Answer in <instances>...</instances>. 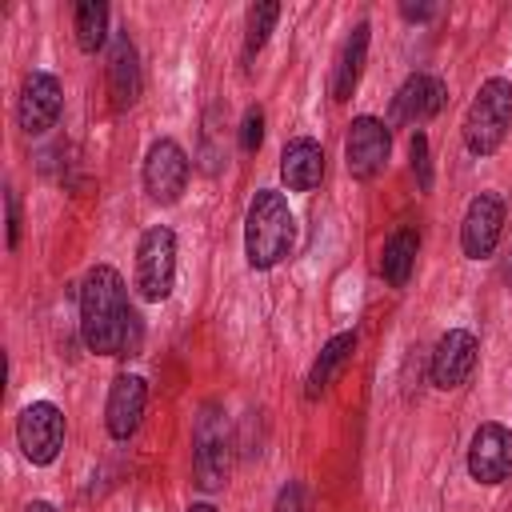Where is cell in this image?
<instances>
[{
  "instance_id": "6da1fadb",
  "label": "cell",
  "mask_w": 512,
  "mask_h": 512,
  "mask_svg": "<svg viewBox=\"0 0 512 512\" xmlns=\"http://www.w3.org/2000/svg\"><path fill=\"white\" fill-rule=\"evenodd\" d=\"M80 336L96 356H136L140 316L128 308L124 280L112 264H96L80 280Z\"/></svg>"
},
{
  "instance_id": "7a4b0ae2",
  "label": "cell",
  "mask_w": 512,
  "mask_h": 512,
  "mask_svg": "<svg viewBox=\"0 0 512 512\" xmlns=\"http://www.w3.org/2000/svg\"><path fill=\"white\" fill-rule=\"evenodd\" d=\"M292 236H296V220H292V208H288L284 192L260 188L252 196V204H248V216H244V256H248V268H256V272L276 268L292 252Z\"/></svg>"
},
{
  "instance_id": "3957f363",
  "label": "cell",
  "mask_w": 512,
  "mask_h": 512,
  "mask_svg": "<svg viewBox=\"0 0 512 512\" xmlns=\"http://www.w3.org/2000/svg\"><path fill=\"white\" fill-rule=\"evenodd\" d=\"M232 472V428H228V412L208 400L192 424V476L196 488L204 492H220L228 484Z\"/></svg>"
},
{
  "instance_id": "277c9868",
  "label": "cell",
  "mask_w": 512,
  "mask_h": 512,
  "mask_svg": "<svg viewBox=\"0 0 512 512\" xmlns=\"http://www.w3.org/2000/svg\"><path fill=\"white\" fill-rule=\"evenodd\" d=\"M512 128V84L504 76H488L464 112V148L472 156H492Z\"/></svg>"
},
{
  "instance_id": "5b68a950",
  "label": "cell",
  "mask_w": 512,
  "mask_h": 512,
  "mask_svg": "<svg viewBox=\"0 0 512 512\" xmlns=\"http://www.w3.org/2000/svg\"><path fill=\"white\" fill-rule=\"evenodd\" d=\"M172 284H176V236L172 228L156 224L136 244V288L144 300L160 304L172 296Z\"/></svg>"
},
{
  "instance_id": "8992f818",
  "label": "cell",
  "mask_w": 512,
  "mask_h": 512,
  "mask_svg": "<svg viewBox=\"0 0 512 512\" xmlns=\"http://www.w3.org/2000/svg\"><path fill=\"white\" fill-rule=\"evenodd\" d=\"M188 172H192L188 152L172 136H160V140L148 144L140 176H144V192H148L152 204H176L188 188Z\"/></svg>"
},
{
  "instance_id": "52a82bcc",
  "label": "cell",
  "mask_w": 512,
  "mask_h": 512,
  "mask_svg": "<svg viewBox=\"0 0 512 512\" xmlns=\"http://www.w3.org/2000/svg\"><path fill=\"white\" fill-rule=\"evenodd\" d=\"M16 444L28 464H52L64 448V412L52 400H32L16 416Z\"/></svg>"
},
{
  "instance_id": "ba28073f",
  "label": "cell",
  "mask_w": 512,
  "mask_h": 512,
  "mask_svg": "<svg viewBox=\"0 0 512 512\" xmlns=\"http://www.w3.org/2000/svg\"><path fill=\"white\" fill-rule=\"evenodd\" d=\"M388 152H392V132L384 120L376 116H356L348 124V136H344V164L352 172V180H376L388 164Z\"/></svg>"
},
{
  "instance_id": "9c48e42d",
  "label": "cell",
  "mask_w": 512,
  "mask_h": 512,
  "mask_svg": "<svg viewBox=\"0 0 512 512\" xmlns=\"http://www.w3.org/2000/svg\"><path fill=\"white\" fill-rule=\"evenodd\" d=\"M60 108H64V92H60V80L52 72H28L24 84H20V96H16V120L28 136H44L48 128H56L60 120Z\"/></svg>"
},
{
  "instance_id": "30bf717a",
  "label": "cell",
  "mask_w": 512,
  "mask_h": 512,
  "mask_svg": "<svg viewBox=\"0 0 512 512\" xmlns=\"http://www.w3.org/2000/svg\"><path fill=\"white\" fill-rule=\"evenodd\" d=\"M468 476L476 484H504L512 476V432L484 420L468 440Z\"/></svg>"
},
{
  "instance_id": "8fae6325",
  "label": "cell",
  "mask_w": 512,
  "mask_h": 512,
  "mask_svg": "<svg viewBox=\"0 0 512 512\" xmlns=\"http://www.w3.org/2000/svg\"><path fill=\"white\" fill-rule=\"evenodd\" d=\"M504 232V200L496 192H480L468 200L464 208V224H460V248L468 260H484L496 252Z\"/></svg>"
},
{
  "instance_id": "7c38bea8",
  "label": "cell",
  "mask_w": 512,
  "mask_h": 512,
  "mask_svg": "<svg viewBox=\"0 0 512 512\" xmlns=\"http://www.w3.org/2000/svg\"><path fill=\"white\" fill-rule=\"evenodd\" d=\"M476 352H480V340L468 332V328H448L436 348H432V360H428V376L440 392L448 388H460L472 368H476Z\"/></svg>"
},
{
  "instance_id": "4fadbf2b",
  "label": "cell",
  "mask_w": 512,
  "mask_h": 512,
  "mask_svg": "<svg viewBox=\"0 0 512 512\" xmlns=\"http://www.w3.org/2000/svg\"><path fill=\"white\" fill-rule=\"evenodd\" d=\"M144 404H148V384L132 372H120L108 388V404H104V428L112 440H128L136 436L140 420H144Z\"/></svg>"
},
{
  "instance_id": "5bb4252c",
  "label": "cell",
  "mask_w": 512,
  "mask_h": 512,
  "mask_svg": "<svg viewBox=\"0 0 512 512\" xmlns=\"http://www.w3.org/2000/svg\"><path fill=\"white\" fill-rule=\"evenodd\" d=\"M444 100H448V88H444L440 76L412 72L400 84V92L392 96V120L396 124H424V120H432L444 108Z\"/></svg>"
},
{
  "instance_id": "9a60e30c",
  "label": "cell",
  "mask_w": 512,
  "mask_h": 512,
  "mask_svg": "<svg viewBox=\"0 0 512 512\" xmlns=\"http://www.w3.org/2000/svg\"><path fill=\"white\" fill-rule=\"evenodd\" d=\"M144 76H140V56L136 44L128 40V32H116L108 44V96L116 112H128L140 100Z\"/></svg>"
},
{
  "instance_id": "2e32d148",
  "label": "cell",
  "mask_w": 512,
  "mask_h": 512,
  "mask_svg": "<svg viewBox=\"0 0 512 512\" xmlns=\"http://www.w3.org/2000/svg\"><path fill=\"white\" fill-rule=\"evenodd\" d=\"M280 180L288 192H312L324 180V148L312 136H296L280 152Z\"/></svg>"
},
{
  "instance_id": "e0dca14e",
  "label": "cell",
  "mask_w": 512,
  "mask_h": 512,
  "mask_svg": "<svg viewBox=\"0 0 512 512\" xmlns=\"http://www.w3.org/2000/svg\"><path fill=\"white\" fill-rule=\"evenodd\" d=\"M364 60H368V24L360 20L348 32V40H344V48L336 56V68H332V100H348L356 92V84L364 76Z\"/></svg>"
},
{
  "instance_id": "ac0fdd59",
  "label": "cell",
  "mask_w": 512,
  "mask_h": 512,
  "mask_svg": "<svg viewBox=\"0 0 512 512\" xmlns=\"http://www.w3.org/2000/svg\"><path fill=\"white\" fill-rule=\"evenodd\" d=\"M352 352H356V332H340V336H332L324 348H320V356H316V364H312V372H308V388H304V396L308 400H316L332 380H336V372L352 360Z\"/></svg>"
},
{
  "instance_id": "d6986e66",
  "label": "cell",
  "mask_w": 512,
  "mask_h": 512,
  "mask_svg": "<svg viewBox=\"0 0 512 512\" xmlns=\"http://www.w3.org/2000/svg\"><path fill=\"white\" fill-rule=\"evenodd\" d=\"M416 232L412 228H396L388 240H384V252H380V276L392 284V288H404L412 280V268H416Z\"/></svg>"
},
{
  "instance_id": "ffe728a7",
  "label": "cell",
  "mask_w": 512,
  "mask_h": 512,
  "mask_svg": "<svg viewBox=\"0 0 512 512\" xmlns=\"http://www.w3.org/2000/svg\"><path fill=\"white\" fill-rule=\"evenodd\" d=\"M72 28H76L80 52H100L108 40V4L104 0H80L72 12Z\"/></svg>"
},
{
  "instance_id": "44dd1931",
  "label": "cell",
  "mask_w": 512,
  "mask_h": 512,
  "mask_svg": "<svg viewBox=\"0 0 512 512\" xmlns=\"http://www.w3.org/2000/svg\"><path fill=\"white\" fill-rule=\"evenodd\" d=\"M276 16H280V4H272V0H264V4H252L248 8V32H244V60H252L264 44H268V32H272V24H276Z\"/></svg>"
},
{
  "instance_id": "7402d4cb",
  "label": "cell",
  "mask_w": 512,
  "mask_h": 512,
  "mask_svg": "<svg viewBox=\"0 0 512 512\" xmlns=\"http://www.w3.org/2000/svg\"><path fill=\"white\" fill-rule=\"evenodd\" d=\"M408 160H412L416 184L428 192V188H432V160H428V136H424V132H416V136L408 140Z\"/></svg>"
},
{
  "instance_id": "603a6c76",
  "label": "cell",
  "mask_w": 512,
  "mask_h": 512,
  "mask_svg": "<svg viewBox=\"0 0 512 512\" xmlns=\"http://www.w3.org/2000/svg\"><path fill=\"white\" fill-rule=\"evenodd\" d=\"M264 140V112L260 108H248L244 120H240V148L244 152H256Z\"/></svg>"
},
{
  "instance_id": "cb8c5ba5",
  "label": "cell",
  "mask_w": 512,
  "mask_h": 512,
  "mask_svg": "<svg viewBox=\"0 0 512 512\" xmlns=\"http://www.w3.org/2000/svg\"><path fill=\"white\" fill-rule=\"evenodd\" d=\"M4 208H8V248L20 244V200L12 188H4Z\"/></svg>"
},
{
  "instance_id": "d4e9b609",
  "label": "cell",
  "mask_w": 512,
  "mask_h": 512,
  "mask_svg": "<svg viewBox=\"0 0 512 512\" xmlns=\"http://www.w3.org/2000/svg\"><path fill=\"white\" fill-rule=\"evenodd\" d=\"M272 512H304V496H300V484H284Z\"/></svg>"
},
{
  "instance_id": "484cf974",
  "label": "cell",
  "mask_w": 512,
  "mask_h": 512,
  "mask_svg": "<svg viewBox=\"0 0 512 512\" xmlns=\"http://www.w3.org/2000/svg\"><path fill=\"white\" fill-rule=\"evenodd\" d=\"M400 16L412 20V24H424L436 16V4H400Z\"/></svg>"
},
{
  "instance_id": "4316f807",
  "label": "cell",
  "mask_w": 512,
  "mask_h": 512,
  "mask_svg": "<svg viewBox=\"0 0 512 512\" xmlns=\"http://www.w3.org/2000/svg\"><path fill=\"white\" fill-rule=\"evenodd\" d=\"M24 512H56V508H52V504H48V500H32V504H28V508H24Z\"/></svg>"
},
{
  "instance_id": "83f0119b",
  "label": "cell",
  "mask_w": 512,
  "mask_h": 512,
  "mask_svg": "<svg viewBox=\"0 0 512 512\" xmlns=\"http://www.w3.org/2000/svg\"><path fill=\"white\" fill-rule=\"evenodd\" d=\"M504 280H508V288H512V252H508V260H504Z\"/></svg>"
},
{
  "instance_id": "f1b7e54d",
  "label": "cell",
  "mask_w": 512,
  "mask_h": 512,
  "mask_svg": "<svg viewBox=\"0 0 512 512\" xmlns=\"http://www.w3.org/2000/svg\"><path fill=\"white\" fill-rule=\"evenodd\" d=\"M188 512H216L212 504H188Z\"/></svg>"
}]
</instances>
